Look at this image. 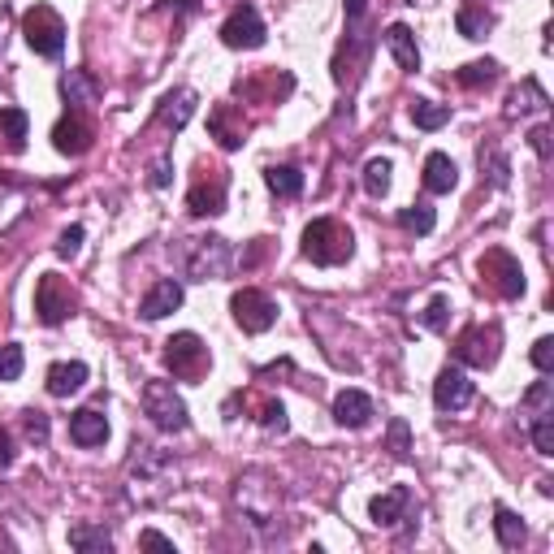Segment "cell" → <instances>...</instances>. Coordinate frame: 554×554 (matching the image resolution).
Segmentation results:
<instances>
[{"label": "cell", "mask_w": 554, "mask_h": 554, "mask_svg": "<svg viewBox=\"0 0 554 554\" xmlns=\"http://www.w3.org/2000/svg\"><path fill=\"white\" fill-rule=\"evenodd\" d=\"M351 252H355V234L342 226V221H334V217L308 221V230H303V256H308L312 265H325V269L347 265Z\"/></svg>", "instance_id": "1"}, {"label": "cell", "mask_w": 554, "mask_h": 554, "mask_svg": "<svg viewBox=\"0 0 554 554\" xmlns=\"http://www.w3.org/2000/svg\"><path fill=\"white\" fill-rule=\"evenodd\" d=\"M234 265V252L226 239H187V247H182V269H187L195 282H217V277H226Z\"/></svg>", "instance_id": "2"}, {"label": "cell", "mask_w": 554, "mask_h": 554, "mask_svg": "<svg viewBox=\"0 0 554 554\" xmlns=\"http://www.w3.org/2000/svg\"><path fill=\"white\" fill-rule=\"evenodd\" d=\"M143 412H148L152 425L165 429V433H182L191 425L187 403H182V394L174 390V381H148V386H143Z\"/></svg>", "instance_id": "3"}, {"label": "cell", "mask_w": 554, "mask_h": 554, "mask_svg": "<svg viewBox=\"0 0 554 554\" xmlns=\"http://www.w3.org/2000/svg\"><path fill=\"white\" fill-rule=\"evenodd\" d=\"M22 35H26V44H31L39 57H61V48H65V22H61V13L52 9V5H31L22 13Z\"/></svg>", "instance_id": "4"}, {"label": "cell", "mask_w": 554, "mask_h": 554, "mask_svg": "<svg viewBox=\"0 0 554 554\" xmlns=\"http://www.w3.org/2000/svg\"><path fill=\"white\" fill-rule=\"evenodd\" d=\"M208 364H213V355H208L204 338L200 334H174L165 342V368L174 373L178 381H200L208 373Z\"/></svg>", "instance_id": "5"}, {"label": "cell", "mask_w": 554, "mask_h": 554, "mask_svg": "<svg viewBox=\"0 0 554 554\" xmlns=\"http://www.w3.org/2000/svg\"><path fill=\"white\" fill-rule=\"evenodd\" d=\"M477 273L485 286H494L503 299H520L524 295V269L520 260L507 252V247H490L481 260H477Z\"/></svg>", "instance_id": "6"}, {"label": "cell", "mask_w": 554, "mask_h": 554, "mask_svg": "<svg viewBox=\"0 0 554 554\" xmlns=\"http://www.w3.org/2000/svg\"><path fill=\"white\" fill-rule=\"evenodd\" d=\"M78 308V295H74V286L65 282L61 273H44L39 277V286H35V312H39V321L44 325H61V321H70Z\"/></svg>", "instance_id": "7"}, {"label": "cell", "mask_w": 554, "mask_h": 554, "mask_svg": "<svg viewBox=\"0 0 554 554\" xmlns=\"http://www.w3.org/2000/svg\"><path fill=\"white\" fill-rule=\"evenodd\" d=\"M226 191H230V174L217 165L200 169V178L191 182V195H187V213L191 217H217L226 213Z\"/></svg>", "instance_id": "8"}, {"label": "cell", "mask_w": 554, "mask_h": 554, "mask_svg": "<svg viewBox=\"0 0 554 554\" xmlns=\"http://www.w3.org/2000/svg\"><path fill=\"white\" fill-rule=\"evenodd\" d=\"M230 312H234V321H239L243 334H265V329H273V321H277V303L256 286L234 290Z\"/></svg>", "instance_id": "9"}, {"label": "cell", "mask_w": 554, "mask_h": 554, "mask_svg": "<svg viewBox=\"0 0 554 554\" xmlns=\"http://www.w3.org/2000/svg\"><path fill=\"white\" fill-rule=\"evenodd\" d=\"M498 342H503L498 325H468L464 334L455 338V360L468 368H490L498 360Z\"/></svg>", "instance_id": "10"}, {"label": "cell", "mask_w": 554, "mask_h": 554, "mask_svg": "<svg viewBox=\"0 0 554 554\" xmlns=\"http://www.w3.org/2000/svg\"><path fill=\"white\" fill-rule=\"evenodd\" d=\"M91 143H96V126H91V117L83 109H70L52 126V148L61 156H87Z\"/></svg>", "instance_id": "11"}, {"label": "cell", "mask_w": 554, "mask_h": 554, "mask_svg": "<svg viewBox=\"0 0 554 554\" xmlns=\"http://www.w3.org/2000/svg\"><path fill=\"white\" fill-rule=\"evenodd\" d=\"M265 22H260V9L256 5H239L226 18V26H221V44L226 48H243V52H252L265 44Z\"/></svg>", "instance_id": "12"}, {"label": "cell", "mask_w": 554, "mask_h": 554, "mask_svg": "<svg viewBox=\"0 0 554 554\" xmlns=\"http://www.w3.org/2000/svg\"><path fill=\"white\" fill-rule=\"evenodd\" d=\"M472 381L464 377V368H442L438 381H433V403H438V412H464L472 403Z\"/></svg>", "instance_id": "13"}, {"label": "cell", "mask_w": 554, "mask_h": 554, "mask_svg": "<svg viewBox=\"0 0 554 554\" xmlns=\"http://www.w3.org/2000/svg\"><path fill=\"white\" fill-rule=\"evenodd\" d=\"M208 130H213L221 152H234V148H243L247 117H243V109H234V104H217V109L208 113Z\"/></svg>", "instance_id": "14"}, {"label": "cell", "mask_w": 554, "mask_h": 554, "mask_svg": "<svg viewBox=\"0 0 554 554\" xmlns=\"http://www.w3.org/2000/svg\"><path fill=\"white\" fill-rule=\"evenodd\" d=\"M368 516H373L377 529H394L399 520H412V490H407V485H394V490L377 494L373 503H368Z\"/></svg>", "instance_id": "15"}, {"label": "cell", "mask_w": 554, "mask_h": 554, "mask_svg": "<svg viewBox=\"0 0 554 554\" xmlns=\"http://www.w3.org/2000/svg\"><path fill=\"white\" fill-rule=\"evenodd\" d=\"M178 308H182V282H174V277H161V282L143 295L139 316H143V321H161V316L178 312Z\"/></svg>", "instance_id": "16"}, {"label": "cell", "mask_w": 554, "mask_h": 554, "mask_svg": "<svg viewBox=\"0 0 554 554\" xmlns=\"http://www.w3.org/2000/svg\"><path fill=\"white\" fill-rule=\"evenodd\" d=\"M373 399H368L364 390H338L334 394V420L342 429H364L368 420H373Z\"/></svg>", "instance_id": "17"}, {"label": "cell", "mask_w": 554, "mask_h": 554, "mask_svg": "<svg viewBox=\"0 0 554 554\" xmlns=\"http://www.w3.org/2000/svg\"><path fill=\"white\" fill-rule=\"evenodd\" d=\"M70 438L78 446H104L109 442V420L100 416V407H83L70 416Z\"/></svg>", "instance_id": "18"}, {"label": "cell", "mask_w": 554, "mask_h": 554, "mask_svg": "<svg viewBox=\"0 0 554 554\" xmlns=\"http://www.w3.org/2000/svg\"><path fill=\"white\" fill-rule=\"evenodd\" d=\"M48 394L52 399H70V394H78L87 386V364L83 360H70V364H52L48 368Z\"/></svg>", "instance_id": "19"}, {"label": "cell", "mask_w": 554, "mask_h": 554, "mask_svg": "<svg viewBox=\"0 0 554 554\" xmlns=\"http://www.w3.org/2000/svg\"><path fill=\"white\" fill-rule=\"evenodd\" d=\"M191 113H195V91L191 87H178V91H169V96L161 100L156 122H161L165 130H182V126L191 122Z\"/></svg>", "instance_id": "20"}, {"label": "cell", "mask_w": 554, "mask_h": 554, "mask_svg": "<svg viewBox=\"0 0 554 554\" xmlns=\"http://www.w3.org/2000/svg\"><path fill=\"white\" fill-rule=\"evenodd\" d=\"M26 130H31L26 113L13 109V104H0V152L18 156V152L26 148Z\"/></svg>", "instance_id": "21"}, {"label": "cell", "mask_w": 554, "mask_h": 554, "mask_svg": "<svg viewBox=\"0 0 554 554\" xmlns=\"http://www.w3.org/2000/svg\"><path fill=\"white\" fill-rule=\"evenodd\" d=\"M425 191H433V195H446V191H455V182H459V169H455V161L446 152H429L425 156Z\"/></svg>", "instance_id": "22"}, {"label": "cell", "mask_w": 554, "mask_h": 554, "mask_svg": "<svg viewBox=\"0 0 554 554\" xmlns=\"http://www.w3.org/2000/svg\"><path fill=\"white\" fill-rule=\"evenodd\" d=\"M386 48L394 52V61H399V70H407V74H416V70H420V48H416V35L407 31L403 22L386 26Z\"/></svg>", "instance_id": "23"}, {"label": "cell", "mask_w": 554, "mask_h": 554, "mask_svg": "<svg viewBox=\"0 0 554 554\" xmlns=\"http://www.w3.org/2000/svg\"><path fill=\"white\" fill-rule=\"evenodd\" d=\"M239 91L243 96H256V91H265L269 100H282L295 91V78L290 74H277V70H260L256 78H239Z\"/></svg>", "instance_id": "24"}, {"label": "cell", "mask_w": 554, "mask_h": 554, "mask_svg": "<svg viewBox=\"0 0 554 554\" xmlns=\"http://www.w3.org/2000/svg\"><path fill=\"white\" fill-rule=\"evenodd\" d=\"M265 187L277 195V200H295V195L303 191V174L295 165H269L265 169Z\"/></svg>", "instance_id": "25"}, {"label": "cell", "mask_w": 554, "mask_h": 554, "mask_svg": "<svg viewBox=\"0 0 554 554\" xmlns=\"http://www.w3.org/2000/svg\"><path fill=\"white\" fill-rule=\"evenodd\" d=\"M61 96L74 104V109H83V104L96 100V83L83 74V70H65L61 74Z\"/></svg>", "instance_id": "26"}, {"label": "cell", "mask_w": 554, "mask_h": 554, "mask_svg": "<svg viewBox=\"0 0 554 554\" xmlns=\"http://www.w3.org/2000/svg\"><path fill=\"white\" fill-rule=\"evenodd\" d=\"M546 104H550V100H546V91L529 78V83H520L516 91H511L507 113H511V117H520V113H537V109H546Z\"/></svg>", "instance_id": "27"}, {"label": "cell", "mask_w": 554, "mask_h": 554, "mask_svg": "<svg viewBox=\"0 0 554 554\" xmlns=\"http://www.w3.org/2000/svg\"><path fill=\"white\" fill-rule=\"evenodd\" d=\"M494 533H498V542H503V550L524 546V520L516 516V511H507V507L494 511Z\"/></svg>", "instance_id": "28"}, {"label": "cell", "mask_w": 554, "mask_h": 554, "mask_svg": "<svg viewBox=\"0 0 554 554\" xmlns=\"http://www.w3.org/2000/svg\"><path fill=\"white\" fill-rule=\"evenodd\" d=\"M455 26H459V35H468V39H485L494 31V13H485V9H459L455 13Z\"/></svg>", "instance_id": "29"}, {"label": "cell", "mask_w": 554, "mask_h": 554, "mask_svg": "<svg viewBox=\"0 0 554 554\" xmlns=\"http://www.w3.org/2000/svg\"><path fill=\"white\" fill-rule=\"evenodd\" d=\"M412 122L420 126V130H442L446 122H451V109L446 104H433V100H412Z\"/></svg>", "instance_id": "30"}, {"label": "cell", "mask_w": 554, "mask_h": 554, "mask_svg": "<svg viewBox=\"0 0 554 554\" xmlns=\"http://www.w3.org/2000/svg\"><path fill=\"white\" fill-rule=\"evenodd\" d=\"M399 226L412 230V234H433V226H438V213H433L429 204H407V208H399Z\"/></svg>", "instance_id": "31"}, {"label": "cell", "mask_w": 554, "mask_h": 554, "mask_svg": "<svg viewBox=\"0 0 554 554\" xmlns=\"http://www.w3.org/2000/svg\"><path fill=\"white\" fill-rule=\"evenodd\" d=\"M390 174H394V169H390L386 156H373V161L364 165V191L373 195V200H381V195L390 191Z\"/></svg>", "instance_id": "32"}, {"label": "cell", "mask_w": 554, "mask_h": 554, "mask_svg": "<svg viewBox=\"0 0 554 554\" xmlns=\"http://www.w3.org/2000/svg\"><path fill=\"white\" fill-rule=\"evenodd\" d=\"M529 438L537 446V455H554V407H546V412H533Z\"/></svg>", "instance_id": "33"}, {"label": "cell", "mask_w": 554, "mask_h": 554, "mask_svg": "<svg viewBox=\"0 0 554 554\" xmlns=\"http://www.w3.org/2000/svg\"><path fill=\"white\" fill-rule=\"evenodd\" d=\"M70 546L74 550H96V554H104V550H113V537L104 533V529H91V524H74V529H70Z\"/></svg>", "instance_id": "34"}, {"label": "cell", "mask_w": 554, "mask_h": 554, "mask_svg": "<svg viewBox=\"0 0 554 554\" xmlns=\"http://www.w3.org/2000/svg\"><path fill=\"white\" fill-rule=\"evenodd\" d=\"M498 78V65L494 61H468L464 70H455V83L459 87H490Z\"/></svg>", "instance_id": "35"}, {"label": "cell", "mask_w": 554, "mask_h": 554, "mask_svg": "<svg viewBox=\"0 0 554 554\" xmlns=\"http://www.w3.org/2000/svg\"><path fill=\"white\" fill-rule=\"evenodd\" d=\"M420 325L433 329V334H442V329L451 325V299H446V295H433V299H429V308L420 312Z\"/></svg>", "instance_id": "36"}, {"label": "cell", "mask_w": 554, "mask_h": 554, "mask_svg": "<svg viewBox=\"0 0 554 554\" xmlns=\"http://www.w3.org/2000/svg\"><path fill=\"white\" fill-rule=\"evenodd\" d=\"M256 420H260V425H265L269 433H286V429H290L282 399H265V403H260V407H256Z\"/></svg>", "instance_id": "37"}, {"label": "cell", "mask_w": 554, "mask_h": 554, "mask_svg": "<svg viewBox=\"0 0 554 554\" xmlns=\"http://www.w3.org/2000/svg\"><path fill=\"white\" fill-rule=\"evenodd\" d=\"M481 169H490L494 187H507V174H511V165H507V156L498 152V148H481Z\"/></svg>", "instance_id": "38"}, {"label": "cell", "mask_w": 554, "mask_h": 554, "mask_svg": "<svg viewBox=\"0 0 554 554\" xmlns=\"http://www.w3.org/2000/svg\"><path fill=\"white\" fill-rule=\"evenodd\" d=\"M22 377V347L0 342V381H18Z\"/></svg>", "instance_id": "39"}, {"label": "cell", "mask_w": 554, "mask_h": 554, "mask_svg": "<svg viewBox=\"0 0 554 554\" xmlns=\"http://www.w3.org/2000/svg\"><path fill=\"white\" fill-rule=\"evenodd\" d=\"M529 360L542 368V373H550V368H554V338H537L533 351H529Z\"/></svg>", "instance_id": "40"}, {"label": "cell", "mask_w": 554, "mask_h": 554, "mask_svg": "<svg viewBox=\"0 0 554 554\" xmlns=\"http://www.w3.org/2000/svg\"><path fill=\"white\" fill-rule=\"evenodd\" d=\"M78 247H83V226H70V230L61 234V243H57V256L61 260H74Z\"/></svg>", "instance_id": "41"}, {"label": "cell", "mask_w": 554, "mask_h": 554, "mask_svg": "<svg viewBox=\"0 0 554 554\" xmlns=\"http://www.w3.org/2000/svg\"><path fill=\"white\" fill-rule=\"evenodd\" d=\"M22 425H26V433H31L35 442H48V416L44 412H35V407H31V412H22Z\"/></svg>", "instance_id": "42"}, {"label": "cell", "mask_w": 554, "mask_h": 554, "mask_svg": "<svg viewBox=\"0 0 554 554\" xmlns=\"http://www.w3.org/2000/svg\"><path fill=\"white\" fill-rule=\"evenodd\" d=\"M390 451L394 455H407V420H390Z\"/></svg>", "instance_id": "43"}, {"label": "cell", "mask_w": 554, "mask_h": 554, "mask_svg": "<svg viewBox=\"0 0 554 554\" xmlns=\"http://www.w3.org/2000/svg\"><path fill=\"white\" fill-rule=\"evenodd\" d=\"M364 9H368V0H347V35H360Z\"/></svg>", "instance_id": "44"}, {"label": "cell", "mask_w": 554, "mask_h": 554, "mask_svg": "<svg viewBox=\"0 0 554 554\" xmlns=\"http://www.w3.org/2000/svg\"><path fill=\"white\" fill-rule=\"evenodd\" d=\"M169 178H174V169H169V156H161V161H156V165H152V174H148V182H152V187H156V191H161V187H169Z\"/></svg>", "instance_id": "45"}, {"label": "cell", "mask_w": 554, "mask_h": 554, "mask_svg": "<svg viewBox=\"0 0 554 554\" xmlns=\"http://www.w3.org/2000/svg\"><path fill=\"white\" fill-rule=\"evenodd\" d=\"M529 143H533V152L542 156V161H550V126H537L529 135Z\"/></svg>", "instance_id": "46"}, {"label": "cell", "mask_w": 554, "mask_h": 554, "mask_svg": "<svg viewBox=\"0 0 554 554\" xmlns=\"http://www.w3.org/2000/svg\"><path fill=\"white\" fill-rule=\"evenodd\" d=\"M139 546H148V550H174V542L169 537H161L156 529H148V533H139Z\"/></svg>", "instance_id": "47"}, {"label": "cell", "mask_w": 554, "mask_h": 554, "mask_svg": "<svg viewBox=\"0 0 554 554\" xmlns=\"http://www.w3.org/2000/svg\"><path fill=\"white\" fill-rule=\"evenodd\" d=\"M13 464V442H9V433H0V468H9Z\"/></svg>", "instance_id": "48"}]
</instances>
